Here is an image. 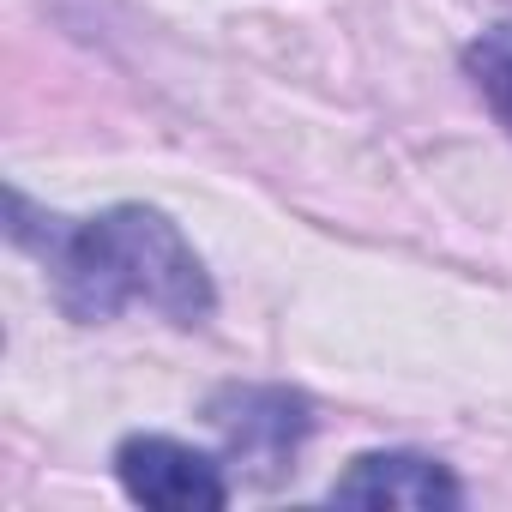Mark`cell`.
<instances>
[{
  "instance_id": "277c9868",
  "label": "cell",
  "mask_w": 512,
  "mask_h": 512,
  "mask_svg": "<svg viewBox=\"0 0 512 512\" xmlns=\"http://www.w3.org/2000/svg\"><path fill=\"white\" fill-rule=\"evenodd\" d=\"M211 422L229 434L235 458H253L260 470H278L296 452V440L308 434L302 398H290V392H229L211 410Z\"/></svg>"
},
{
  "instance_id": "3957f363",
  "label": "cell",
  "mask_w": 512,
  "mask_h": 512,
  "mask_svg": "<svg viewBox=\"0 0 512 512\" xmlns=\"http://www.w3.org/2000/svg\"><path fill=\"white\" fill-rule=\"evenodd\" d=\"M332 500L344 506H416V512H434V506H458V482L446 464L422 458V452H368L356 458L338 482H332Z\"/></svg>"
},
{
  "instance_id": "7a4b0ae2",
  "label": "cell",
  "mask_w": 512,
  "mask_h": 512,
  "mask_svg": "<svg viewBox=\"0 0 512 512\" xmlns=\"http://www.w3.org/2000/svg\"><path fill=\"white\" fill-rule=\"evenodd\" d=\"M115 476H121V488L139 506H157V512H217V506H229L223 464L193 452V446H181V440H169V434L121 440Z\"/></svg>"
},
{
  "instance_id": "6da1fadb",
  "label": "cell",
  "mask_w": 512,
  "mask_h": 512,
  "mask_svg": "<svg viewBox=\"0 0 512 512\" xmlns=\"http://www.w3.org/2000/svg\"><path fill=\"white\" fill-rule=\"evenodd\" d=\"M55 272V296L73 320L97 326L127 308H151L175 326H199L211 314V278L181 229L151 205H115L85 223L43 217L37 229H13Z\"/></svg>"
},
{
  "instance_id": "5b68a950",
  "label": "cell",
  "mask_w": 512,
  "mask_h": 512,
  "mask_svg": "<svg viewBox=\"0 0 512 512\" xmlns=\"http://www.w3.org/2000/svg\"><path fill=\"white\" fill-rule=\"evenodd\" d=\"M464 73H470V85L482 91V103L494 109V121L512 133V25L482 31V37L464 49Z\"/></svg>"
}]
</instances>
